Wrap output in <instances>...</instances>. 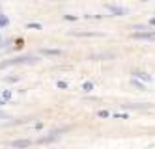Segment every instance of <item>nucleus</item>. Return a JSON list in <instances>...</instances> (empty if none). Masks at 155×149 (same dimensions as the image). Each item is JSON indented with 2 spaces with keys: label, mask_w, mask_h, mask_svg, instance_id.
<instances>
[{
  "label": "nucleus",
  "mask_w": 155,
  "mask_h": 149,
  "mask_svg": "<svg viewBox=\"0 0 155 149\" xmlns=\"http://www.w3.org/2000/svg\"><path fill=\"white\" fill-rule=\"evenodd\" d=\"M28 144H30V142H28V140H23V142H15V144H13V145H15V147H26V145H28Z\"/></svg>",
  "instance_id": "obj_1"
}]
</instances>
